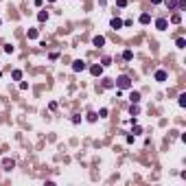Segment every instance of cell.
Wrapping results in <instances>:
<instances>
[{
	"label": "cell",
	"mask_w": 186,
	"mask_h": 186,
	"mask_svg": "<svg viewBox=\"0 0 186 186\" xmlns=\"http://www.w3.org/2000/svg\"><path fill=\"white\" fill-rule=\"evenodd\" d=\"M149 22H151V15H149V13H142L140 15V24H149Z\"/></svg>",
	"instance_id": "obj_10"
},
{
	"label": "cell",
	"mask_w": 186,
	"mask_h": 186,
	"mask_svg": "<svg viewBox=\"0 0 186 186\" xmlns=\"http://www.w3.org/2000/svg\"><path fill=\"white\" fill-rule=\"evenodd\" d=\"M96 116H101V118H103V116H107V110H105V107H103V110H99V114H96Z\"/></svg>",
	"instance_id": "obj_22"
},
{
	"label": "cell",
	"mask_w": 186,
	"mask_h": 186,
	"mask_svg": "<svg viewBox=\"0 0 186 186\" xmlns=\"http://www.w3.org/2000/svg\"><path fill=\"white\" fill-rule=\"evenodd\" d=\"M186 7V0H177V9H184Z\"/></svg>",
	"instance_id": "obj_23"
},
{
	"label": "cell",
	"mask_w": 186,
	"mask_h": 186,
	"mask_svg": "<svg viewBox=\"0 0 186 186\" xmlns=\"http://www.w3.org/2000/svg\"><path fill=\"white\" fill-rule=\"evenodd\" d=\"M162 2H167V7H169V9H177V0H162Z\"/></svg>",
	"instance_id": "obj_12"
},
{
	"label": "cell",
	"mask_w": 186,
	"mask_h": 186,
	"mask_svg": "<svg viewBox=\"0 0 186 186\" xmlns=\"http://www.w3.org/2000/svg\"><path fill=\"white\" fill-rule=\"evenodd\" d=\"M2 167H5V171H11V169L15 167V162L9 160V158H5V160H2Z\"/></svg>",
	"instance_id": "obj_7"
},
{
	"label": "cell",
	"mask_w": 186,
	"mask_h": 186,
	"mask_svg": "<svg viewBox=\"0 0 186 186\" xmlns=\"http://www.w3.org/2000/svg\"><path fill=\"white\" fill-rule=\"evenodd\" d=\"M29 39H37V29H29Z\"/></svg>",
	"instance_id": "obj_17"
},
{
	"label": "cell",
	"mask_w": 186,
	"mask_h": 186,
	"mask_svg": "<svg viewBox=\"0 0 186 186\" xmlns=\"http://www.w3.org/2000/svg\"><path fill=\"white\" fill-rule=\"evenodd\" d=\"M116 5H118V7H127V0H118Z\"/></svg>",
	"instance_id": "obj_26"
},
{
	"label": "cell",
	"mask_w": 186,
	"mask_h": 186,
	"mask_svg": "<svg viewBox=\"0 0 186 186\" xmlns=\"http://www.w3.org/2000/svg\"><path fill=\"white\" fill-rule=\"evenodd\" d=\"M167 26H169V20L167 18H158L156 20V29L158 31H167Z\"/></svg>",
	"instance_id": "obj_4"
},
{
	"label": "cell",
	"mask_w": 186,
	"mask_h": 186,
	"mask_svg": "<svg viewBox=\"0 0 186 186\" xmlns=\"http://www.w3.org/2000/svg\"><path fill=\"white\" fill-rule=\"evenodd\" d=\"M129 101H132V103H138V101H140V92L132 90V92H129Z\"/></svg>",
	"instance_id": "obj_9"
},
{
	"label": "cell",
	"mask_w": 186,
	"mask_h": 186,
	"mask_svg": "<svg viewBox=\"0 0 186 186\" xmlns=\"http://www.w3.org/2000/svg\"><path fill=\"white\" fill-rule=\"evenodd\" d=\"M11 77H13V81H20V79H22V70H13Z\"/></svg>",
	"instance_id": "obj_18"
},
{
	"label": "cell",
	"mask_w": 186,
	"mask_h": 186,
	"mask_svg": "<svg viewBox=\"0 0 186 186\" xmlns=\"http://www.w3.org/2000/svg\"><path fill=\"white\" fill-rule=\"evenodd\" d=\"M110 64H112V59H110V57H103V59H101V66H103V68H105V66H110Z\"/></svg>",
	"instance_id": "obj_20"
},
{
	"label": "cell",
	"mask_w": 186,
	"mask_h": 186,
	"mask_svg": "<svg viewBox=\"0 0 186 186\" xmlns=\"http://www.w3.org/2000/svg\"><path fill=\"white\" fill-rule=\"evenodd\" d=\"M153 79H156V81H160V83H164V81L169 79V74H167V70H156Z\"/></svg>",
	"instance_id": "obj_3"
},
{
	"label": "cell",
	"mask_w": 186,
	"mask_h": 186,
	"mask_svg": "<svg viewBox=\"0 0 186 186\" xmlns=\"http://www.w3.org/2000/svg\"><path fill=\"white\" fill-rule=\"evenodd\" d=\"M103 88H114V81L112 79H105V81H103Z\"/></svg>",
	"instance_id": "obj_19"
},
{
	"label": "cell",
	"mask_w": 186,
	"mask_h": 186,
	"mask_svg": "<svg viewBox=\"0 0 186 186\" xmlns=\"http://www.w3.org/2000/svg\"><path fill=\"white\" fill-rule=\"evenodd\" d=\"M116 88H118V90H127V88H132V79H129L127 74H121V77L116 79Z\"/></svg>",
	"instance_id": "obj_1"
},
{
	"label": "cell",
	"mask_w": 186,
	"mask_h": 186,
	"mask_svg": "<svg viewBox=\"0 0 186 186\" xmlns=\"http://www.w3.org/2000/svg\"><path fill=\"white\" fill-rule=\"evenodd\" d=\"M129 112H132V116H136V114H138V107H136V103L132 105V110H129Z\"/></svg>",
	"instance_id": "obj_24"
},
{
	"label": "cell",
	"mask_w": 186,
	"mask_h": 186,
	"mask_svg": "<svg viewBox=\"0 0 186 186\" xmlns=\"http://www.w3.org/2000/svg\"><path fill=\"white\" fill-rule=\"evenodd\" d=\"M88 121H90V123H94V121H96V114L90 112V114H88Z\"/></svg>",
	"instance_id": "obj_21"
},
{
	"label": "cell",
	"mask_w": 186,
	"mask_h": 186,
	"mask_svg": "<svg viewBox=\"0 0 186 186\" xmlns=\"http://www.w3.org/2000/svg\"><path fill=\"white\" fill-rule=\"evenodd\" d=\"M175 46H177V48H186V39L184 37H177L175 39Z\"/></svg>",
	"instance_id": "obj_13"
},
{
	"label": "cell",
	"mask_w": 186,
	"mask_h": 186,
	"mask_svg": "<svg viewBox=\"0 0 186 186\" xmlns=\"http://www.w3.org/2000/svg\"><path fill=\"white\" fill-rule=\"evenodd\" d=\"M123 59H125V61H132V59H134V53H132V50H125V53H123Z\"/></svg>",
	"instance_id": "obj_14"
},
{
	"label": "cell",
	"mask_w": 186,
	"mask_h": 186,
	"mask_svg": "<svg viewBox=\"0 0 186 186\" xmlns=\"http://www.w3.org/2000/svg\"><path fill=\"white\" fill-rule=\"evenodd\" d=\"M151 2H153V5H160V2H162V0H151Z\"/></svg>",
	"instance_id": "obj_27"
},
{
	"label": "cell",
	"mask_w": 186,
	"mask_h": 186,
	"mask_svg": "<svg viewBox=\"0 0 186 186\" xmlns=\"http://www.w3.org/2000/svg\"><path fill=\"white\" fill-rule=\"evenodd\" d=\"M171 22H173V24H180V22H182V15L180 13H173L171 15Z\"/></svg>",
	"instance_id": "obj_15"
},
{
	"label": "cell",
	"mask_w": 186,
	"mask_h": 186,
	"mask_svg": "<svg viewBox=\"0 0 186 186\" xmlns=\"http://www.w3.org/2000/svg\"><path fill=\"white\" fill-rule=\"evenodd\" d=\"M177 103H180V107H184V105H186V94H184V92L177 96Z\"/></svg>",
	"instance_id": "obj_16"
},
{
	"label": "cell",
	"mask_w": 186,
	"mask_h": 186,
	"mask_svg": "<svg viewBox=\"0 0 186 186\" xmlns=\"http://www.w3.org/2000/svg\"><path fill=\"white\" fill-rule=\"evenodd\" d=\"M92 44H94V46H99V48H101V46L105 44V37H103V35H96V37L92 39Z\"/></svg>",
	"instance_id": "obj_8"
},
{
	"label": "cell",
	"mask_w": 186,
	"mask_h": 186,
	"mask_svg": "<svg viewBox=\"0 0 186 186\" xmlns=\"http://www.w3.org/2000/svg\"><path fill=\"white\" fill-rule=\"evenodd\" d=\"M37 20H39V22H46V20H48V11H39V13H37Z\"/></svg>",
	"instance_id": "obj_11"
},
{
	"label": "cell",
	"mask_w": 186,
	"mask_h": 186,
	"mask_svg": "<svg viewBox=\"0 0 186 186\" xmlns=\"http://www.w3.org/2000/svg\"><path fill=\"white\" fill-rule=\"evenodd\" d=\"M90 72H92L94 77H101V74H103V66H101V64H94V66H90Z\"/></svg>",
	"instance_id": "obj_5"
},
{
	"label": "cell",
	"mask_w": 186,
	"mask_h": 186,
	"mask_svg": "<svg viewBox=\"0 0 186 186\" xmlns=\"http://www.w3.org/2000/svg\"><path fill=\"white\" fill-rule=\"evenodd\" d=\"M13 50H15V48H13L11 44H7V46H5V53H13Z\"/></svg>",
	"instance_id": "obj_25"
},
{
	"label": "cell",
	"mask_w": 186,
	"mask_h": 186,
	"mask_svg": "<svg viewBox=\"0 0 186 186\" xmlns=\"http://www.w3.org/2000/svg\"><path fill=\"white\" fill-rule=\"evenodd\" d=\"M110 26H112L114 31H118V29H121V26H123V20H121V18H112V22H110Z\"/></svg>",
	"instance_id": "obj_6"
},
{
	"label": "cell",
	"mask_w": 186,
	"mask_h": 186,
	"mask_svg": "<svg viewBox=\"0 0 186 186\" xmlns=\"http://www.w3.org/2000/svg\"><path fill=\"white\" fill-rule=\"evenodd\" d=\"M85 68H88V64H85L83 59H77V61H72V70H74V72H83Z\"/></svg>",
	"instance_id": "obj_2"
}]
</instances>
